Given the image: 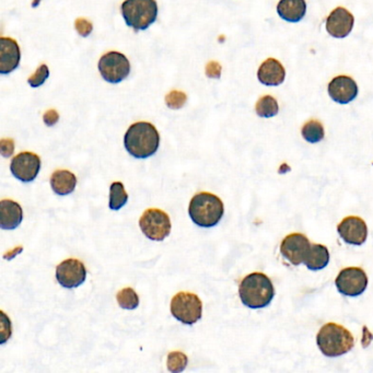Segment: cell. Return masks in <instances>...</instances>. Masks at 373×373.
I'll return each mask as SVG.
<instances>
[{"label": "cell", "instance_id": "6da1fadb", "mask_svg": "<svg viewBox=\"0 0 373 373\" xmlns=\"http://www.w3.org/2000/svg\"><path fill=\"white\" fill-rule=\"evenodd\" d=\"M124 146L128 154L137 159H146L158 152L160 134L148 122H137L129 126L124 136Z\"/></svg>", "mask_w": 373, "mask_h": 373}, {"label": "cell", "instance_id": "7a4b0ae2", "mask_svg": "<svg viewBox=\"0 0 373 373\" xmlns=\"http://www.w3.org/2000/svg\"><path fill=\"white\" fill-rule=\"evenodd\" d=\"M239 295L248 308H266L275 297L274 284L263 273H252L240 282Z\"/></svg>", "mask_w": 373, "mask_h": 373}, {"label": "cell", "instance_id": "3957f363", "mask_svg": "<svg viewBox=\"0 0 373 373\" xmlns=\"http://www.w3.org/2000/svg\"><path fill=\"white\" fill-rule=\"evenodd\" d=\"M225 214L221 199L215 194L201 192L193 196L188 206V215L195 225L212 228L219 224Z\"/></svg>", "mask_w": 373, "mask_h": 373}, {"label": "cell", "instance_id": "277c9868", "mask_svg": "<svg viewBox=\"0 0 373 373\" xmlns=\"http://www.w3.org/2000/svg\"><path fill=\"white\" fill-rule=\"evenodd\" d=\"M316 344L324 356L335 358L349 352L355 346V338L346 327L327 323L318 331Z\"/></svg>", "mask_w": 373, "mask_h": 373}, {"label": "cell", "instance_id": "5b68a950", "mask_svg": "<svg viewBox=\"0 0 373 373\" xmlns=\"http://www.w3.org/2000/svg\"><path fill=\"white\" fill-rule=\"evenodd\" d=\"M124 21L135 31H144L154 24L158 17L156 0H125L120 6Z\"/></svg>", "mask_w": 373, "mask_h": 373}, {"label": "cell", "instance_id": "8992f818", "mask_svg": "<svg viewBox=\"0 0 373 373\" xmlns=\"http://www.w3.org/2000/svg\"><path fill=\"white\" fill-rule=\"evenodd\" d=\"M171 314L181 323L193 325L203 316V303L195 293L181 291L171 300Z\"/></svg>", "mask_w": 373, "mask_h": 373}, {"label": "cell", "instance_id": "52a82bcc", "mask_svg": "<svg viewBox=\"0 0 373 373\" xmlns=\"http://www.w3.org/2000/svg\"><path fill=\"white\" fill-rule=\"evenodd\" d=\"M141 231L149 240L163 241L171 233V220L169 215L161 209L150 208L141 216L139 220Z\"/></svg>", "mask_w": 373, "mask_h": 373}, {"label": "cell", "instance_id": "ba28073f", "mask_svg": "<svg viewBox=\"0 0 373 373\" xmlns=\"http://www.w3.org/2000/svg\"><path fill=\"white\" fill-rule=\"evenodd\" d=\"M98 68L102 78L110 84H120L131 73V63L128 58L122 53L115 51L102 56Z\"/></svg>", "mask_w": 373, "mask_h": 373}, {"label": "cell", "instance_id": "9c48e42d", "mask_svg": "<svg viewBox=\"0 0 373 373\" xmlns=\"http://www.w3.org/2000/svg\"><path fill=\"white\" fill-rule=\"evenodd\" d=\"M335 286L342 295L358 297L363 295L368 287V277L363 269L347 267L339 271Z\"/></svg>", "mask_w": 373, "mask_h": 373}, {"label": "cell", "instance_id": "30bf717a", "mask_svg": "<svg viewBox=\"0 0 373 373\" xmlns=\"http://www.w3.org/2000/svg\"><path fill=\"white\" fill-rule=\"evenodd\" d=\"M308 237L302 233H291L282 241L280 254L295 266L303 264L311 248Z\"/></svg>", "mask_w": 373, "mask_h": 373}, {"label": "cell", "instance_id": "8fae6325", "mask_svg": "<svg viewBox=\"0 0 373 373\" xmlns=\"http://www.w3.org/2000/svg\"><path fill=\"white\" fill-rule=\"evenodd\" d=\"M86 266L79 260H65L56 267V280L60 286L67 289L79 287L86 282Z\"/></svg>", "mask_w": 373, "mask_h": 373}, {"label": "cell", "instance_id": "7c38bea8", "mask_svg": "<svg viewBox=\"0 0 373 373\" xmlns=\"http://www.w3.org/2000/svg\"><path fill=\"white\" fill-rule=\"evenodd\" d=\"M41 170V158L33 152H24L17 154L11 161L10 171L15 178L29 183L37 179Z\"/></svg>", "mask_w": 373, "mask_h": 373}, {"label": "cell", "instance_id": "4fadbf2b", "mask_svg": "<svg viewBox=\"0 0 373 373\" xmlns=\"http://www.w3.org/2000/svg\"><path fill=\"white\" fill-rule=\"evenodd\" d=\"M339 237L350 246H363L368 237V227L361 217L349 216L342 220L337 227Z\"/></svg>", "mask_w": 373, "mask_h": 373}, {"label": "cell", "instance_id": "5bb4252c", "mask_svg": "<svg viewBox=\"0 0 373 373\" xmlns=\"http://www.w3.org/2000/svg\"><path fill=\"white\" fill-rule=\"evenodd\" d=\"M329 98L338 104H348L357 98L358 86L349 76H337L327 87Z\"/></svg>", "mask_w": 373, "mask_h": 373}, {"label": "cell", "instance_id": "9a60e30c", "mask_svg": "<svg viewBox=\"0 0 373 373\" xmlns=\"http://www.w3.org/2000/svg\"><path fill=\"white\" fill-rule=\"evenodd\" d=\"M355 24V18L346 8L337 7L327 19V31L335 39L348 37Z\"/></svg>", "mask_w": 373, "mask_h": 373}, {"label": "cell", "instance_id": "2e32d148", "mask_svg": "<svg viewBox=\"0 0 373 373\" xmlns=\"http://www.w3.org/2000/svg\"><path fill=\"white\" fill-rule=\"evenodd\" d=\"M21 60V51L16 39L3 37L0 39V73L8 75L16 71Z\"/></svg>", "mask_w": 373, "mask_h": 373}, {"label": "cell", "instance_id": "e0dca14e", "mask_svg": "<svg viewBox=\"0 0 373 373\" xmlns=\"http://www.w3.org/2000/svg\"><path fill=\"white\" fill-rule=\"evenodd\" d=\"M257 78L264 86H280L286 78V71L280 60L269 58L260 66Z\"/></svg>", "mask_w": 373, "mask_h": 373}, {"label": "cell", "instance_id": "ac0fdd59", "mask_svg": "<svg viewBox=\"0 0 373 373\" xmlns=\"http://www.w3.org/2000/svg\"><path fill=\"white\" fill-rule=\"evenodd\" d=\"M24 210L20 203L11 199L0 201V227L3 230H13L21 225Z\"/></svg>", "mask_w": 373, "mask_h": 373}, {"label": "cell", "instance_id": "d6986e66", "mask_svg": "<svg viewBox=\"0 0 373 373\" xmlns=\"http://www.w3.org/2000/svg\"><path fill=\"white\" fill-rule=\"evenodd\" d=\"M277 13L284 21L297 24L307 13L305 0H280L277 5Z\"/></svg>", "mask_w": 373, "mask_h": 373}, {"label": "cell", "instance_id": "ffe728a7", "mask_svg": "<svg viewBox=\"0 0 373 373\" xmlns=\"http://www.w3.org/2000/svg\"><path fill=\"white\" fill-rule=\"evenodd\" d=\"M51 186L57 195H69L76 188L77 176L69 170H56L51 176Z\"/></svg>", "mask_w": 373, "mask_h": 373}, {"label": "cell", "instance_id": "44dd1931", "mask_svg": "<svg viewBox=\"0 0 373 373\" xmlns=\"http://www.w3.org/2000/svg\"><path fill=\"white\" fill-rule=\"evenodd\" d=\"M329 263V248L322 244H313L309 251L308 255L305 257V266L310 271H321L325 269Z\"/></svg>", "mask_w": 373, "mask_h": 373}, {"label": "cell", "instance_id": "7402d4cb", "mask_svg": "<svg viewBox=\"0 0 373 373\" xmlns=\"http://www.w3.org/2000/svg\"><path fill=\"white\" fill-rule=\"evenodd\" d=\"M301 134H302L304 140L308 141L310 144H318L320 141L323 140L324 137H325L323 125H322L321 122L316 120H308L303 125Z\"/></svg>", "mask_w": 373, "mask_h": 373}, {"label": "cell", "instance_id": "603a6c76", "mask_svg": "<svg viewBox=\"0 0 373 373\" xmlns=\"http://www.w3.org/2000/svg\"><path fill=\"white\" fill-rule=\"evenodd\" d=\"M128 201V194L122 182H114L110 186V201L109 206L112 210H120Z\"/></svg>", "mask_w": 373, "mask_h": 373}, {"label": "cell", "instance_id": "cb8c5ba5", "mask_svg": "<svg viewBox=\"0 0 373 373\" xmlns=\"http://www.w3.org/2000/svg\"><path fill=\"white\" fill-rule=\"evenodd\" d=\"M255 111L260 118H274L280 112V107L274 97L264 95L256 103Z\"/></svg>", "mask_w": 373, "mask_h": 373}, {"label": "cell", "instance_id": "d4e9b609", "mask_svg": "<svg viewBox=\"0 0 373 373\" xmlns=\"http://www.w3.org/2000/svg\"><path fill=\"white\" fill-rule=\"evenodd\" d=\"M116 300L120 308L125 310H135L138 308L139 297L133 288H124L116 295Z\"/></svg>", "mask_w": 373, "mask_h": 373}, {"label": "cell", "instance_id": "484cf974", "mask_svg": "<svg viewBox=\"0 0 373 373\" xmlns=\"http://www.w3.org/2000/svg\"><path fill=\"white\" fill-rule=\"evenodd\" d=\"M188 356L182 352H171L167 355V370L173 373H180L185 370L188 367Z\"/></svg>", "mask_w": 373, "mask_h": 373}, {"label": "cell", "instance_id": "4316f807", "mask_svg": "<svg viewBox=\"0 0 373 373\" xmlns=\"http://www.w3.org/2000/svg\"><path fill=\"white\" fill-rule=\"evenodd\" d=\"M186 101H188V95L179 90H172L165 95V103L172 110H179L181 107H184Z\"/></svg>", "mask_w": 373, "mask_h": 373}, {"label": "cell", "instance_id": "83f0119b", "mask_svg": "<svg viewBox=\"0 0 373 373\" xmlns=\"http://www.w3.org/2000/svg\"><path fill=\"white\" fill-rule=\"evenodd\" d=\"M50 77V69L47 67V65L43 64L37 68V71L29 77L28 79V84L32 87V88H39V87L44 84L45 81Z\"/></svg>", "mask_w": 373, "mask_h": 373}, {"label": "cell", "instance_id": "f1b7e54d", "mask_svg": "<svg viewBox=\"0 0 373 373\" xmlns=\"http://www.w3.org/2000/svg\"><path fill=\"white\" fill-rule=\"evenodd\" d=\"M75 28H76V31L78 32L79 35L82 37H89L90 34L93 31V26H92L91 22L84 18L77 19L76 21H75Z\"/></svg>", "mask_w": 373, "mask_h": 373}, {"label": "cell", "instance_id": "f546056e", "mask_svg": "<svg viewBox=\"0 0 373 373\" xmlns=\"http://www.w3.org/2000/svg\"><path fill=\"white\" fill-rule=\"evenodd\" d=\"M0 150L3 157L9 158L15 152V141L10 138H3L0 141Z\"/></svg>", "mask_w": 373, "mask_h": 373}, {"label": "cell", "instance_id": "4dcf8cb0", "mask_svg": "<svg viewBox=\"0 0 373 373\" xmlns=\"http://www.w3.org/2000/svg\"><path fill=\"white\" fill-rule=\"evenodd\" d=\"M221 65L217 62H209L206 66V76L208 78L219 79L221 77Z\"/></svg>", "mask_w": 373, "mask_h": 373}, {"label": "cell", "instance_id": "1f68e13d", "mask_svg": "<svg viewBox=\"0 0 373 373\" xmlns=\"http://www.w3.org/2000/svg\"><path fill=\"white\" fill-rule=\"evenodd\" d=\"M43 120L47 126H54L60 120V114L56 110H48L43 115Z\"/></svg>", "mask_w": 373, "mask_h": 373}, {"label": "cell", "instance_id": "d6a6232c", "mask_svg": "<svg viewBox=\"0 0 373 373\" xmlns=\"http://www.w3.org/2000/svg\"><path fill=\"white\" fill-rule=\"evenodd\" d=\"M22 251H24V246H17L13 250L8 251L7 253L3 254V259L10 261L13 257H16L18 254L21 253Z\"/></svg>", "mask_w": 373, "mask_h": 373}]
</instances>
